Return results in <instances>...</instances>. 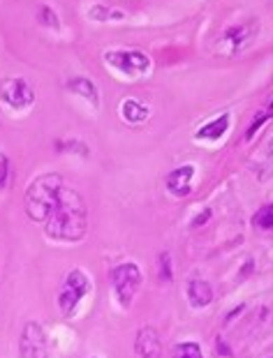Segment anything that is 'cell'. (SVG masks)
Masks as SVG:
<instances>
[{
  "mask_svg": "<svg viewBox=\"0 0 273 358\" xmlns=\"http://www.w3.org/2000/svg\"><path fill=\"white\" fill-rule=\"evenodd\" d=\"M44 231L49 238L77 243L88 231V208L83 196L77 189L63 185L58 192V199L51 208L49 217L44 220Z\"/></svg>",
  "mask_w": 273,
  "mask_h": 358,
  "instance_id": "obj_1",
  "label": "cell"
},
{
  "mask_svg": "<svg viewBox=\"0 0 273 358\" xmlns=\"http://www.w3.org/2000/svg\"><path fill=\"white\" fill-rule=\"evenodd\" d=\"M63 176L60 173H44V176L35 178L26 189V213L33 222H42L49 217L51 208L58 199V192L63 187Z\"/></svg>",
  "mask_w": 273,
  "mask_h": 358,
  "instance_id": "obj_2",
  "label": "cell"
},
{
  "mask_svg": "<svg viewBox=\"0 0 273 358\" xmlns=\"http://www.w3.org/2000/svg\"><path fill=\"white\" fill-rule=\"evenodd\" d=\"M90 292V280L81 268H72L58 287V308L63 317H72L83 296Z\"/></svg>",
  "mask_w": 273,
  "mask_h": 358,
  "instance_id": "obj_3",
  "label": "cell"
},
{
  "mask_svg": "<svg viewBox=\"0 0 273 358\" xmlns=\"http://www.w3.org/2000/svg\"><path fill=\"white\" fill-rule=\"evenodd\" d=\"M104 63L123 77H141L150 70V58L141 49H111L104 51Z\"/></svg>",
  "mask_w": 273,
  "mask_h": 358,
  "instance_id": "obj_4",
  "label": "cell"
},
{
  "mask_svg": "<svg viewBox=\"0 0 273 358\" xmlns=\"http://www.w3.org/2000/svg\"><path fill=\"white\" fill-rule=\"evenodd\" d=\"M109 278H111V287H113V292H116V296H118L120 306L130 308L136 292H139V287H141V271H139V266L132 264V262L118 264V266H113V268H111Z\"/></svg>",
  "mask_w": 273,
  "mask_h": 358,
  "instance_id": "obj_5",
  "label": "cell"
},
{
  "mask_svg": "<svg viewBox=\"0 0 273 358\" xmlns=\"http://www.w3.org/2000/svg\"><path fill=\"white\" fill-rule=\"evenodd\" d=\"M0 100L14 111H24L35 104V90L26 79L5 77L0 79Z\"/></svg>",
  "mask_w": 273,
  "mask_h": 358,
  "instance_id": "obj_6",
  "label": "cell"
},
{
  "mask_svg": "<svg viewBox=\"0 0 273 358\" xmlns=\"http://www.w3.org/2000/svg\"><path fill=\"white\" fill-rule=\"evenodd\" d=\"M21 358H47V335L37 322H28L24 326L19 340Z\"/></svg>",
  "mask_w": 273,
  "mask_h": 358,
  "instance_id": "obj_7",
  "label": "cell"
},
{
  "mask_svg": "<svg viewBox=\"0 0 273 358\" xmlns=\"http://www.w3.org/2000/svg\"><path fill=\"white\" fill-rule=\"evenodd\" d=\"M192 178H195V164H183V166H176V169H172L167 173V189L178 196V199H183L192 192Z\"/></svg>",
  "mask_w": 273,
  "mask_h": 358,
  "instance_id": "obj_8",
  "label": "cell"
},
{
  "mask_svg": "<svg viewBox=\"0 0 273 358\" xmlns=\"http://www.w3.org/2000/svg\"><path fill=\"white\" fill-rule=\"evenodd\" d=\"M253 33H255L253 26H232L223 33L220 47H223L227 53H239L250 40H253Z\"/></svg>",
  "mask_w": 273,
  "mask_h": 358,
  "instance_id": "obj_9",
  "label": "cell"
},
{
  "mask_svg": "<svg viewBox=\"0 0 273 358\" xmlns=\"http://www.w3.org/2000/svg\"><path fill=\"white\" fill-rule=\"evenodd\" d=\"M134 349L139 358H160V338H158L155 329L144 326V329L136 333Z\"/></svg>",
  "mask_w": 273,
  "mask_h": 358,
  "instance_id": "obj_10",
  "label": "cell"
},
{
  "mask_svg": "<svg viewBox=\"0 0 273 358\" xmlns=\"http://www.w3.org/2000/svg\"><path fill=\"white\" fill-rule=\"evenodd\" d=\"M188 301L197 310L209 308L214 303V289L206 280H190L188 282Z\"/></svg>",
  "mask_w": 273,
  "mask_h": 358,
  "instance_id": "obj_11",
  "label": "cell"
},
{
  "mask_svg": "<svg viewBox=\"0 0 273 358\" xmlns=\"http://www.w3.org/2000/svg\"><path fill=\"white\" fill-rule=\"evenodd\" d=\"M230 125H232V116H230V113H223V116L214 118L211 123L202 125L200 129H197L195 139L197 141H218L220 136H223L227 129H230Z\"/></svg>",
  "mask_w": 273,
  "mask_h": 358,
  "instance_id": "obj_12",
  "label": "cell"
},
{
  "mask_svg": "<svg viewBox=\"0 0 273 358\" xmlns=\"http://www.w3.org/2000/svg\"><path fill=\"white\" fill-rule=\"evenodd\" d=\"M67 90H72L74 95H79L86 102H90L93 104V109H100V90H97V86L90 79L74 77V79L67 81Z\"/></svg>",
  "mask_w": 273,
  "mask_h": 358,
  "instance_id": "obj_13",
  "label": "cell"
},
{
  "mask_svg": "<svg viewBox=\"0 0 273 358\" xmlns=\"http://www.w3.org/2000/svg\"><path fill=\"white\" fill-rule=\"evenodd\" d=\"M148 106H144L141 102L132 100V97H127V100H123V104H120V116H123L125 123H141V120L148 118Z\"/></svg>",
  "mask_w": 273,
  "mask_h": 358,
  "instance_id": "obj_14",
  "label": "cell"
},
{
  "mask_svg": "<svg viewBox=\"0 0 273 358\" xmlns=\"http://www.w3.org/2000/svg\"><path fill=\"white\" fill-rule=\"evenodd\" d=\"M253 224L262 231H273V203L262 206L253 215Z\"/></svg>",
  "mask_w": 273,
  "mask_h": 358,
  "instance_id": "obj_15",
  "label": "cell"
},
{
  "mask_svg": "<svg viewBox=\"0 0 273 358\" xmlns=\"http://www.w3.org/2000/svg\"><path fill=\"white\" fill-rule=\"evenodd\" d=\"M172 358H204V354L197 342H181L172 349Z\"/></svg>",
  "mask_w": 273,
  "mask_h": 358,
  "instance_id": "obj_16",
  "label": "cell"
},
{
  "mask_svg": "<svg viewBox=\"0 0 273 358\" xmlns=\"http://www.w3.org/2000/svg\"><path fill=\"white\" fill-rule=\"evenodd\" d=\"M88 19L90 21H120V19H125V14L123 12H116V10H109V7H102V5H97V7H90L88 10Z\"/></svg>",
  "mask_w": 273,
  "mask_h": 358,
  "instance_id": "obj_17",
  "label": "cell"
},
{
  "mask_svg": "<svg viewBox=\"0 0 273 358\" xmlns=\"http://www.w3.org/2000/svg\"><path fill=\"white\" fill-rule=\"evenodd\" d=\"M37 19H40V24L42 26H47V28H56L58 30V14L51 10V7H47V5H42L40 7V12H37Z\"/></svg>",
  "mask_w": 273,
  "mask_h": 358,
  "instance_id": "obj_18",
  "label": "cell"
},
{
  "mask_svg": "<svg viewBox=\"0 0 273 358\" xmlns=\"http://www.w3.org/2000/svg\"><path fill=\"white\" fill-rule=\"evenodd\" d=\"M158 266H160V280L162 282H172V259L167 252H162L160 257H158Z\"/></svg>",
  "mask_w": 273,
  "mask_h": 358,
  "instance_id": "obj_19",
  "label": "cell"
},
{
  "mask_svg": "<svg viewBox=\"0 0 273 358\" xmlns=\"http://www.w3.org/2000/svg\"><path fill=\"white\" fill-rule=\"evenodd\" d=\"M7 180H10V159L5 153H0V189L7 187Z\"/></svg>",
  "mask_w": 273,
  "mask_h": 358,
  "instance_id": "obj_20",
  "label": "cell"
},
{
  "mask_svg": "<svg viewBox=\"0 0 273 358\" xmlns=\"http://www.w3.org/2000/svg\"><path fill=\"white\" fill-rule=\"evenodd\" d=\"M209 217H211V210H204V213H200V215H197V217L192 220V227H202L204 222H206Z\"/></svg>",
  "mask_w": 273,
  "mask_h": 358,
  "instance_id": "obj_21",
  "label": "cell"
},
{
  "mask_svg": "<svg viewBox=\"0 0 273 358\" xmlns=\"http://www.w3.org/2000/svg\"><path fill=\"white\" fill-rule=\"evenodd\" d=\"M267 113H269V116H273V102L269 104V111H267Z\"/></svg>",
  "mask_w": 273,
  "mask_h": 358,
  "instance_id": "obj_22",
  "label": "cell"
},
{
  "mask_svg": "<svg viewBox=\"0 0 273 358\" xmlns=\"http://www.w3.org/2000/svg\"><path fill=\"white\" fill-rule=\"evenodd\" d=\"M271 157H273V143H271Z\"/></svg>",
  "mask_w": 273,
  "mask_h": 358,
  "instance_id": "obj_23",
  "label": "cell"
}]
</instances>
